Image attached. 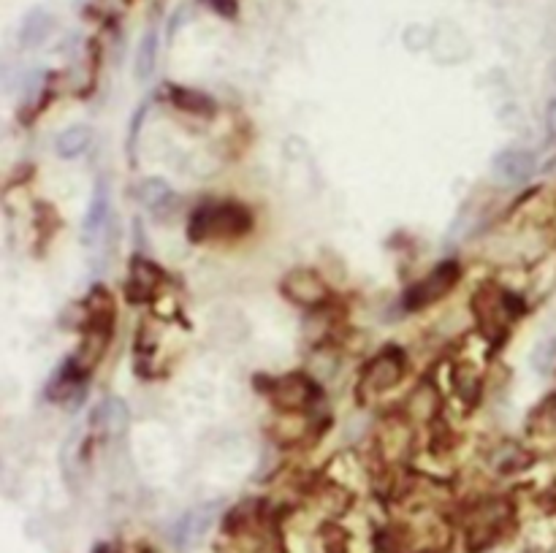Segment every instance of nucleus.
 <instances>
[{
    "label": "nucleus",
    "instance_id": "a211bd4d",
    "mask_svg": "<svg viewBox=\"0 0 556 553\" xmlns=\"http://www.w3.org/2000/svg\"><path fill=\"white\" fill-rule=\"evenodd\" d=\"M212 9H217L220 14H226V17H234L236 14V3L234 0H207Z\"/></svg>",
    "mask_w": 556,
    "mask_h": 553
},
{
    "label": "nucleus",
    "instance_id": "412c9836",
    "mask_svg": "<svg viewBox=\"0 0 556 553\" xmlns=\"http://www.w3.org/2000/svg\"><path fill=\"white\" fill-rule=\"evenodd\" d=\"M551 76H554V82H556V63H554V68H551Z\"/></svg>",
    "mask_w": 556,
    "mask_h": 553
},
{
    "label": "nucleus",
    "instance_id": "f03ea898",
    "mask_svg": "<svg viewBox=\"0 0 556 553\" xmlns=\"http://www.w3.org/2000/svg\"><path fill=\"white\" fill-rule=\"evenodd\" d=\"M462 280V266L456 261H443L437 269L426 274L424 280L410 285L405 293V310L418 312L434 304V301L445 299L448 293L456 288V282Z\"/></svg>",
    "mask_w": 556,
    "mask_h": 553
},
{
    "label": "nucleus",
    "instance_id": "aec40b11",
    "mask_svg": "<svg viewBox=\"0 0 556 553\" xmlns=\"http://www.w3.org/2000/svg\"><path fill=\"white\" fill-rule=\"evenodd\" d=\"M548 421H551V426H554V429H556V402L551 404V407H548Z\"/></svg>",
    "mask_w": 556,
    "mask_h": 553
},
{
    "label": "nucleus",
    "instance_id": "9b49d317",
    "mask_svg": "<svg viewBox=\"0 0 556 553\" xmlns=\"http://www.w3.org/2000/svg\"><path fill=\"white\" fill-rule=\"evenodd\" d=\"M158 49H161V30L152 22L150 28L144 30L142 44H139V55H136V76L147 82L155 71V63H158Z\"/></svg>",
    "mask_w": 556,
    "mask_h": 553
},
{
    "label": "nucleus",
    "instance_id": "6ab92c4d",
    "mask_svg": "<svg viewBox=\"0 0 556 553\" xmlns=\"http://www.w3.org/2000/svg\"><path fill=\"white\" fill-rule=\"evenodd\" d=\"M548 125H551V131H556V101L548 106Z\"/></svg>",
    "mask_w": 556,
    "mask_h": 553
},
{
    "label": "nucleus",
    "instance_id": "6e6552de",
    "mask_svg": "<svg viewBox=\"0 0 556 553\" xmlns=\"http://www.w3.org/2000/svg\"><path fill=\"white\" fill-rule=\"evenodd\" d=\"M215 507L217 505H204L198 507V510H190L188 516L182 518L180 524H177V529H174V540H177L180 548H188V545L198 543V540L204 537V532H207L209 526H212V521H215Z\"/></svg>",
    "mask_w": 556,
    "mask_h": 553
},
{
    "label": "nucleus",
    "instance_id": "39448f33",
    "mask_svg": "<svg viewBox=\"0 0 556 553\" xmlns=\"http://www.w3.org/2000/svg\"><path fill=\"white\" fill-rule=\"evenodd\" d=\"M491 169L508 185H524L535 174V155L529 150H521V147H508L500 155H494Z\"/></svg>",
    "mask_w": 556,
    "mask_h": 553
},
{
    "label": "nucleus",
    "instance_id": "f257e3e1",
    "mask_svg": "<svg viewBox=\"0 0 556 553\" xmlns=\"http://www.w3.org/2000/svg\"><path fill=\"white\" fill-rule=\"evenodd\" d=\"M253 228V215L242 204H201L190 215V242H209V239H231L242 236Z\"/></svg>",
    "mask_w": 556,
    "mask_h": 553
},
{
    "label": "nucleus",
    "instance_id": "7ed1b4c3",
    "mask_svg": "<svg viewBox=\"0 0 556 553\" xmlns=\"http://www.w3.org/2000/svg\"><path fill=\"white\" fill-rule=\"evenodd\" d=\"M266 394L272 396L277 407L283 410H304L307 404H312L318 399V385L312 383L310 377L304 375H291V377H280V380H272L266 385Z\"/></svg>",
    "mask_w": 556,
    "mask_h": 553
},
{
    "label": "nucleus",
    "instance_id": "20e7f679",
    "mask_svg": "<svg viewBox=\"0 0 556 553\" xmlns=\"http://www.w3.org/2000/svg\"><path fill=\"white\" fill-rule=\"evenodd\" d=\"M402 377H405V353L396 350V347H388L380 356L372 358V364L364 372V385H367L369 391L380 394V391L394 388Z\"/></svg>",
    "mask_w": 556,
    "mask_h": 553
},
{
    "label": "nucleus",
    "instance_id": "4468645a",
    "mask_svg": "<svg viewBox=\"0 0 556 553\" xmlns=\"http://www.w3.org/2000/svg\"><path fill=\"white\" fill-rule=\"evenodd\" d=\"M139 198H142L144 207H150L152 212H161V209H166V204H171L174 193L163 179H144L142 188H139Z\"/></svg>",
    "mask_w": 556,
    "mask_h": 553
},
{
    "label": "nucleus",
    "instance_id": "f8f14e48",
    "mask_svg": "<svg viewBox=\"0 0 556 553\" xmlns=\"http://www.w3.org/2000/svg\"><path fill=\"white\" fill-rule=\"evenodd\" d=\"M90 139H93V131H90V128H85V125H71L66 131L57 133L55 150L60 158H79V155L90 147Z\"/></svg>",
    "mask_w": 556,
    "mask_h": 553
},
{
    "label": "nucleus",
    "instance_id": "2eb2a0df",
    "mask_svg": "<svg viewBox=\"0 0 556 553\" xmlns=\"http://www.w3.org/2000/svg\"><path fill=\"white\" fill-rule=\"evenodd\" d=\"M101 413L106 415V426H109V429H112L114 434L123 432L125 418H128V415H125L123 404L117 402V399H106V404H104V407H101Z\"/></svg>",
    "mask_w": 556,
    "mask_h": 553
},
{
    "label": "nucleus",
    "instance_id": "ddd939ff",
    "mask_svg": "<svg viewBox=\"0 0 556 553\" xmlns=\"http://www.w3.org/2000/svg\"><path fill=\"white\" fill-rule=\"evenodd\" d=\"M169 101L174 106H180L182 112L201 114V117H209V114L215 112V104H212L209 95L188 90V87H169Z\"/></svg>",
    "mask_w": 556,
    "mask_h": 553
},
{
    "label": "nucleus",
    "instance_id": "f3484780",
    "mask_svg": "<svg viewBox=\"0 0 556 553\" xmlns=\"http://www.w3.org/2000/svg\"><path fill=\"white\" fill-rule=\"evenodd\" d=\"M144 114H147V104L139 106V112L133 114V128H131V133H128V152H131V155H133V150H136V139H139V131H142Z\"/></svg>",
    "mask_w": 556,
    "mask_h": 553
},
{
    "label": "nucleus",
    "instance_id": "1a4fd4ad",
    "mask_svg": "<svg viewBox=\"0 0 556 553\" xmlns=\"http://www.w3.org/2000/svg\"><path fill=\"white\" fill-rule=\"evenodd\" d=\"M106 220H109V185L104 179H98V185L93 190V198H90V207H87L85 215V242L95 244L98 236L104 231Z\"/></svg>",
    "mask_w": 556,
    "mask_h": 553
},
{
    "label": "nucleus",
    "instance_id": "dca6fc26",
    "mask_svg": "<svg viewBox=\"0 0 556 553\" xmlns=\"http://www.w3.org/2000/svg\"><path fill=\"white\" fill-rule=\"evenodd\" d=\"M128 6H131V0H90V11L93 14H104V17L123 14Z\"/></svg>",
    "mask_w": 556,
    "mask_h": 553
},
{
    "label": "nucleus",
    "instance_id": "0eeeda50",
    "mask_svg": "<svg viewBox=\"0 0 556 553\" xmlns=\"http://www.w3.org/2000/svg\"><path fill=\"white\" fill-rule=\"evenodd\" d=\"M161 280L163 272L155 263L144 261V258H133L131 274H128V299H147V296L155 293V288H158V282Z\"/></svg>",
    "mask_w": 556,
    "mask_h": 553
},
{
    "label": "nucleus",
    "instance_id": "423d86ee",
    "mask_svg": "<svg viewBox=\"0 0 556 553\" xmlns=\"http://www.w3.org/2000/svg\"><path fill=\"white\" fill-rule=\"evenodd\" d=\"M283 293L288 296L291 301H296V304H302V307H315V304H321L323 299H326V285H323V280L318 277L315 272H310V269H293L288 277L283 280Z\"/></svg>",
    "mask_w": 556,
    "mask_h": 553
},
{
    "label": "nucleus",
    "instance_id": "9d476101",
    "mask_svg": "<svg viewBox=\"0 0 556 553\" xmlns=\"http://www.w3.org/2000/svg\"><path fill=\"white\" fill-rule=\"evenodd\" d=\"M52 28H55V19H52V14L44 9H33L28 17L22 19V28H19V44L28 49L38 47V44H44V41H47V36L52 33Z\"/></svg>",
    "mask_w": 556,
    "mask_h": 553
}]
</instances>
